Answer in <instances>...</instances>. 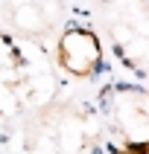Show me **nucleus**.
Segmentation results:
<instances>
[{
  "label": "nucleus",
  "mask_w": 149,
  "mask_h": 154,
  "mask_svg": "<svg viewBox=\"0 0 149 154\" xmlns=\"http://www.w3.org/2000/svg\"><path fill=\"white\" fill-rule=\"evenodd\" d=\"M99 146V119L76 102H50L24 125L29 154H94Z\"/></svg>",
  "instance_id": "f257e3e1"
},
{
  "label": "nucleus",
  "mask_w": 149,
  "mask_h": 154,
  "mask_svg": "<svg viewBox=\"0 0 149 154\" xmlns=\"http://www.w3.org/2000/svg\"><path fill=\"white\" fill-rule=\"evenodd\" d=\"M99 111L117 154H149V90L111 82L99 93Z\"/></svg>",
  "instance_id": "f03ea898"
},
{
  "label": "nucleus",
  "mask_w": 149,
  "mask_h": 154,
  "mask_svg": "<svg viewBox=\"0 0 149 154\" xmlns=\"http://www.w3.org/2000/svg\"><path fill=\"white\" fill-rule=\"evenodd\" d=\"M99 20L117 58L149 79V0H102Z\"/></svg>",
  "instance_id": "7ed1b4c3"
},
{
  "label": "nucleus",
  "mask_w": 149,
  "mask_h": 154,
  "mask_svg": "<svg viewBox=\"0 0 149 154\" xmlns=\"http://www.w3.org/2000/svg\"><path fill=\"white\" fill-rule=\"evenodd\" d=\"M102 38L96 29L82 23H70L61 29L56 41V61L73 79H94L102 70Z\"/></svg>",
  "instance_id": "20e7f679"
},
{
  "label": "nucleus",
  "mask_w": 149,
  "mask_h": 154,
  "mask_svg": "<svg viewBox=\"0 0 149 154\" xmlns=\"http://www.w3.org/2000/svg\"><path fill=\"white\" fill-rule=\"evenodd\" d=\"M6 17L15 32L41 38L61 23L64 0H6Z\"/></svg>",
  "instance_id": "39448f33"
}]
</instances>
